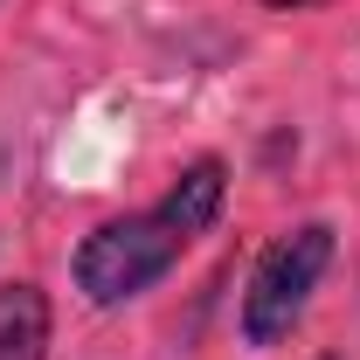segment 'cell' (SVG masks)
<instances>
[{"mask_svg": "<svg viewBox=\"0 0 360 360\" xmlns=\"http://www.w3.org/2000/svg\"><path fill=\"white\" fill-rule=\"evenodd\" d=\"M215 215H222V160H194V167L167 187L160 208L118 215V222H104V229L84 236V250H77V284H84V298L90 305H125L139 291H153V284L180 264V250L215 222Z\"/></svg>", "mask_w": 360, "mask_h": 360, "instance_id": "obj_1", "label": "cell"}, {"mask_svg": "<svg viewBox=\"0 0 360 360\" xmlns=\"http://www.w3.org/2000/svg\"><path fill=\"white\" fill-rule=\"evenodd\" d=\"M326 264H333V229L326 222H305V229H291V236L270 243L264 264L250 270V298H243V333H250V347H277V340L305 319Z\"/></svg>", "mask_w": 360, "mask_h": 360, "instance_id": "obj_2", "label": "cell"}, {"mask_svg": "<svg viewBox=\"0 0 360 360\" xmlns=\"http://www.w3.org/2000/svg\"><path fill=\"white\" fill-rule=\"evenodd\" d=\"M49 354V298L35 284H0V360Z\"/></svg>", "mask_w": 360, "mask_h": 360, "instance_id": "obj_3", "label": "cell"}, {"mask_svg": "<svg viewBox=\"0 0 360 360\" xmlns=\"http://www.w3.org/2000/svg\"><path fill=\"white\" fill-rule=\"evenodd\" d=\"M270 7H319V0H270Z\"/></svg>", "mask_w": 360, "mask_h": 360, "instance_id": "obj_4", "label": "cell"}, {"mask_svg": "<svg viewBox=\"0 0 360 360\" xmlns=\"http://www.w3.org/2000/svg\"><path fill=\"white\" fill-rule=\"evenodd\" d=\"M326 360H333V354H326Z\"/></svg>", "mask_w": 360, "mask_h": 360, "instance_id": "obj_5", "label": "cell"}]
</instances>
